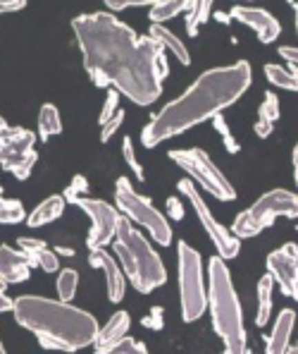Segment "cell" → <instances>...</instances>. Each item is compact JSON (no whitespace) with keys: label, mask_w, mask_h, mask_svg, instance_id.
Here are the masks:
<instances>
[{"label":"cell","mask_w":298,"mask_h":354,"mask_svg":"<svg viewBox=\"0 0 298 354\" xmlns=\"http://www.w3.org/2000/svg\"><path fill=\"white\" fill-rule=\"evenodd\" d=\"M72 31L93 84L115 88L136 106L158 101L165 77L170 75L165 48L158 41L139 36L108 10L74 17Z\"/></svg>","instance_id":"cell-1"},{"label":"cell","mask_w":298,"mask_h":354,"mask_svg":"<svg viewBox=\"0 0 298 354\" xmlns=\"http://www.w3.org/2000/svg\"><path fill=\"white\" fill-rule=\"evenodd\" d=\"M248 86L250 65L246 60L203 72L181 96L165 103L160 113H155L146 122V127L141 129V144L146 149H155L167 139L179 137L206 120L222 115L224 108L237 103L248 91Z\"/></svg>","instance_id":"cell-2"},{"label":"cell","mask_w":298,"mask_h":354,"mask_svg":"<svg viewBox=\"0 0 298 354\" xmlns=\"http://www.w3.org/2000/svg\"><path fill=\"white\" fill-rule=\"evenodd\" d=\"M14 321L39 337L46 350L77 352L98 340V321L79 306L39 295H22L12 306Z\"/></svg>","instance_id":"cell-3"},{"label":"cell","mask_w":298,"mask_h":354,"mask_svg":"<svg viewBox=\"0 0 298 354\" xmlns=\"http://www.w3.org/2000/svg\"><path fill=\"white\" fill-rule=\"evenodd\" d=\"M208 311L212 328L224 342V354H248L241 301L234 290L227 263L217 254L208 263Z\"/></svg>","instance_id":"cell-4"},{"label":"cell","mask_w":298,"mask_h":354,"mask_svg":"<svg viewBox=\"0 0 298 354\" xmlns=\"http://www.w3.org/2000/svg\"><path fill=\"white\" fill-rule=\"evenodd\" d=\"M112 249L115 259H117L124 275H127V283L132 285L136 292L150 295L153 290L163 288L167 283V268L163 259H160V254L143 237V232L124 216L117 225Z\"/></svg>","instance_id":"cell-5"},{"label":"cell","mask_w":298,"mask_h":354,"mask_svg":"<svg viewBox=\"0 0 298 354\" xmlns=\"http://www.w3.org/2000/svg\"><path fill=\"white\" fill-rule=\"evenodd\" d=\"M177 275H179L181 319L193 324L208 311V280L203 273L201 254L184 239L177 244Z\"/></svg>","instance_id":"cell-6"},{"label":"cell","mask_w":298,"mask_h":354,"mask_svg":"<svg viewBox=\"0 0 298 354\" xmlns=\"http://www.w3.org/2000/svg\"><path fill=\"white\" fill-rule=\"evenodd\" d=\"M277 218H298V194L289 189L265 192L250 208L234 218L232 232L239 239H248L268 230Z\"/></svg>","instance_id":"cell-7"},{"label":"cell","mask_w":298,"mask_h":354,"mask_svg":"<svg viewBox=\"0 0 298 354\" xmlns=\"http://www.w3.org/2000/svg\"><path fill=\"white\" fill-rule=\"evenodd\" d=\"M115 206H117L119 213H124L127 221L143 227L160 247L172 244V225L167 223L165 213H160L148 196L139 194L132 182H129V177H119L115 182Z\"/></svg>","instance_id":"cell-8"},{"label":"cell","mask_w":298,"mask_h":354,"mask_svg":"<svg viewBox=\"0 0 298 354\" xmlns=\"http://www.w3.org/2000/svg\"><path fill=\"white\" fill-rule=\"evenodd\" d=\"M170 160L181 168L196 187L206 189L217 201H232L237 199V189L232 182L224 177L222 170L210 160V156L203 149H170Z\"/></svg>","instance_id":"cell-9"},{"label":"cell","mask_w":298,"mask_h":354,"mask_svg":"<svg viewBox=\"0 0 298 354\" xmlns=\"http://www.w3.org/2000/svg\"><path fill=\"white\" fill-rule=\"evenodd\" d=\"M177 187H179V192L184 194V199L193 206V213H196L198 223H201L203 230L208 232L210 242L215 244L217 257L222 259V261H232V259H237L239 252H241V239L234 235L232 230H227V227H224L222 223L212 216L210 208H208V204L203 201L198 187L193 185L189 177H186V180H179V185H177Z\"/></svg>","instance_id":"cell-10"},{"label":"cell","mask_w":298,"mask_h":354,"mask_svg":"<svg viewBox=\"0 0 298 354\" xmlns=\"http://www.w3.org/2000/svg\"><path fill=\"white\" fill-rule=\"evenodd\" d=\"M39 153H36V134L24 127H10L0 134V168L14 175L17 180H27L34 170Z\"/></svg>","instance_id":"cell-11"},{"label":"cell","mask_w":298,"mask_h":354,"mask_svg":"<svg viewBox=\"0 0 298 354\" xmlns=\"http://www.w3.org/2000/svg\"><path fill=\"white\" fill-rule=\"evenodd\" d=\"M77 206L91 218V230L86 237L88 252H98V249H106L108 244L115 242L117 235V225L122 221V213L117 211V206H110L103 199H91V196H83L77 201Z\"/></svg>","instance_id":"cell-12"},{"label":"cell","mask_w":298,"mask_h":354,"mask_svg":"<svg viewBox=\"0 0 298 354\" xmlns=\"http://www.w3.org/2000/svg\"><path fill=\"white\" fill-rule=\"evenodd\" d=\"M268 273L279 285L281 295L298 299V247L294 242L281 244L268 254Z\"/></svg>","instance_id":"cell-13"},{"label":"cell","mask_w":298,"mask_h":354,"mask_svg":"<svg viewBox=\"0 0 298 354\" xmlns=\"http://www.w3.org/2000/svg\"><path fill=\"white\" fill-rule=\"evenodd\" d=\"M232 19L246 24L248 29L255 31L260 44H275L281 34V24L279 19L275 17L272 12H268L265 8H253V5H234L232 8Z\"/></svg>","instance_id":"cell-14"},{"label":"cell","mask_w":298,"mask_h":354,"mask_svg":"<svg viewBox=\"0 0 298 354\" xmlns=\"http://www.w3.org/2000/svg\"><path fill=\"white\" fill-rule=\"evenodd\" d=\"M88 263H91V268L103 270V275H106L108 299L115 301V304L122 301L124 295H127V275H124L117 259H115L112 254H108L106 249H98V252L88 254Z\"/></svg>","instance_id":"cell-15"},{"label":"cell","mask_w":298,"mask_h":354,"mask_svg":"<svg viewBox=\"0 0 298 354\" xmlns=\"http://www.w3.org/2000/svg\"><path fill=\"white\" fill-rule=\"evenodd\" d=\"M19 249L27 257V261L31 268H41L46 273H60V259H57V252L50 249L43 239L36 237H19L17 239Z\"/></svg>","instance_id":"cell-16"},{"label":"cell","mask_w":298,"mask_h":354,"mask_svg":"<svg viewBox=\"0 0 298 354\" xmlns=\"http://www.w3.org/2000/svg\"><path fill=\"white\" fill-rule=\"evenodd\" d=\"M31 275V266L22 249H12L8 244L0 247V280L5 285H19L27 283Z\"/></svg>","instance_id":"cell-17"},{"label":"cell","mask_w":298,"mask_h":354,"mask_svg":"<svg viewBox=\"0 0 298 354\" xmlns=\"http://www.w3.org/2000/svg\"><path fill=\"white\" fill-rule=\"evenodd\" d=\"M296 324V311L294 309H281L275 319V328H272L268 345H265V354H289L291 350V333H294Z\"/></svg>","instance_id":"cell-18"},{"label":"cell","mask_w":298,"mask_h":354,"mask_svg":"<svg viewBox=\"0 0 298 354\" xmlns=\"http://www.w3.org/2000/svg\"><path fill=\"white\" fill-rule=\"evenodd\" d=\"M148 36H150V39L158 41V44L163 46L165 50H170V53L175 55V58L179 60L184 67L191 65V53H189V48H186V44L179 39V36L175 34V31L167 29L165 24H150Z\"/></svg>","instance_id":"cell-19"},{"label":"cell","mask_w":298,"mask_h":354,"mask_svg":"<svg viewBox=\"0 0 298 354\" xmlns=\"http://www.w3.org/2000/svg\"><path fill=\"white\" fill-rule=\"evenodd\" d=\"M65 206H67L65 196H62V194H50L48 199H43L39 206L34 208V211L29 213V216H27V225L29 227L48 225V223L57 221V218L65 213Z\"/></svg>","instance_id":"cell-20"},{"label":"cell","mask_w":298,"mask_h":354,"mask_svg":"<svg viewBox=\"0 0 298 354\" xmlns=\"http://www.w3.org/2000/svg\"><path fill=\"white\" fill-rule=\"evenodd\" d=\"M129 326H132V319H129L127 311H115L108 319V324L101 328V333H98L96 350H108L110 345H115V342H119L122 337H127Z\"/></svg>","instance_id":"cell-21"},{"label":"cell","mask_w":298,"mask_h":354,"mask_svg":"<svg viewBox=\"0 0 298 354\" xmlns=\"http://www.w3.org/2000/svg\"><path fill=\"white\" fill-rule=\"evenodd\" d=\"M279 120V98L275 91H265V98L258 108V120H255V134L260 139H268L275 129V122Z\"/></svg>","instance_id":"cell-22"},{"label":"cell","mask_w":298,"mask_h":354,"mask_svg":"<svg viewBox=\"0 0 298 354\" xmlns=\"http://www.w3.org/2000/svg\"><path fill=\"white\" fill-rule=\"evenodd\" d=\"M60 132H62L60 111H57V106H53V103H43L39 111V139L41 142H50Z\"/></svg>","instance_id":"cell-23"},{"label":"cell","mask_w":298,"mask_h":354,"mask_svg":"<svg viewBox=\"0 0 298 354\" xmlns=\"http://www.w3.org/2000/svg\"><path fill=\"white\" fill-rule=\"evenodd\" d=\"M272 297H275V278L265 273L258 280V314H255V326L263 328L270 321L272 314Z\"/></svg>","instance_id":"cell-24"},{"label":"cell","mask_w":298,"mask_h":354,"mask_svg":"<svg viewBox=\"0 0 298 354\" xmlns=\"http://www.w3.org/2000/svg\"><path fill=\"white\" fill-rule=\"evenodd\" d=\"M189 5H191V0H160V3H153L148 8L150 24H165L167 19L186 12Z\"/></svg>","instance_id":"cell-25"},{"label":"cell","mask_w":298,"mask_h":354,"mask_svg":"<svg viewBox=\"0 0 298 354\" xmlns=\"http://www.w3.org/2000/svg\"><path fill=\"white\" fill-rule=\"evenodd\" d=\"M212 15V3H208V0H191L189 10H186V34L189 36H198V29L203 27V24L210 19Z\"/></svg>","instance_id":"cell-26"},{"label":"cell","mask_w":298,"mask_h":354,"mask_svg":"<svg viewBox=\"0 0 298 354\" xmlns=\"http://www.w3.org/2000/svg\"><path fill=\"white\" fill-rule=\"evenodd\" d=\"M265 77H268V82L272 86L298 93V80L291 75L289 67H281V65H275V62H268V65H265Z\"/></svg>","instance_id":"cell-27"},{"label":"cell","mask_w":298,"mask_h":354,"mask_svg":"<svg viewBox=\"0 0 298 354\" xmlns=\"http://www.w3.org/2000/svg\"><path fill=\"white\" fill-rule=\"evenodd\" d=\"M27 221V211H24L19 199H8L0 187V223L3 225H17V223Z\"/></svg>","instance_id":"cell-28"},{"label":"cell","mask_w":298,"mask_h":354,"mask_svg":"<svg viewBox=\"0 0 298 354\" xmlns=\"http://www.w3.org/2000/svg\"><path fill=\"white\" fill-rule=\"evenodd\" d=\"M57 299L65 301V304H70L72 299L77 297V288H79V273H77L74 268H62L60 273H57Z\"/></svg>","instance_id":"cell-29"},{"label":"cell","mask_w":298,"mask_h":354,"mask_svg":"<svg viewBox=\"0 0 298 354\" xmlns=\"http://www.w3.org/2000/svg\"><path fill=\"white\" fill-rule=\"evenodd\" d=\"M96 354H150V352L143 342H139L127 335L119 342H115V345H110L108 350H96Z\"/></svg>","instance_id":"cell-30"},{"label":"cell","mask_w":298,"mask_h":354,"mask_svg":"<svg viewBox=\"0 0 298 354\" xmlns=\"http://www.w3.org/2000/svg\"><path fill=\"white\" fill-rule=\"evenodd\" d=\"M122 158H124V163L132 168V173H134L136 180L143 182L146 173H143V165H141L139 158H136V149H134V139L132 137H124L122 139Z\"/></svg>","instance_id":"cell-31"},{"label":"cell","mask_w":298,"mask_h":354,"mask_svg":"<svg viewBox=\"0 0 298 354\" xmlns=\"http://www.w3.org/2000/svg\"><path fill=\"white\" fill-rule=\"evenodd\" d=\"M212 127H215V132L222 137V144H224V149L229 151V153H239L241 151V144L234 139V134H232V129H229V124H227V120H224V115H217V118H212Z\"/></svg>","instance_id":"cell-32"},{"label":"cell","mask_w":298,"mask_h":354,"mask_svg":"<svg viewBox=\"0 0 298 354\" xmlns=\"http://www.w3.org/2000/svg\"><path fill=\"white\" fill-rule=\"evenodd\" d=\"M86 192H88V180L83 175H74L72 177V182H70V187H65V201L67 204H74L77 206V201L83 199L86 196Z\"/></svg>","instance_id":"cell-33"},{"label":"cell","mask_w":298,"mask_h":354,"mask_svg":"<svg viewBox=\"0 0 298 354\" xmlns=\"http://www.w3.org/2000/svg\"><path fill=\"white\" fill-rule=\"evenodd\" d=\"M117 111H119V93L115 91V88H108L106 103H103V111H101V115H98V124L103 127L108 120H112L117 115Z\"/></svg>","instance_id":"cell-34"},{"label":"cell","mask_w":298,"mask_h":354,"mask_svg":"<svg viewBox=\"0 0 298 354\" xmlns=\"http://www.w3.org/2000/svg\"><path fill=\"white\" fill-rule=\"evenodd\" d=\"M163 316H165L163 306H153V309H150L148 314H146L143 319H141V326L148 328V330H163V328H165Z\"/></svg>","instance_id":"cell-35"},{"label":"cell","mask_w":298,"mask_h":354,"mask_svg":"<svg viewBox=\"0 0 298 354\" xmlns=\"http://www.w3.org/2000/svg\"><path fill=\"white\" fill-rule=\"evenodd\" d=\"M122 122H124V111L119 108L117 115H115L112 120H108V122L101 127V142H103V144H108L110 139H112L115 134H117V129L122 127Z\"/></svg>","instance_id":"cell-36"},{"label":"cell","mask_w":298,"mask_h":354,"mask_svg":"<svg viewBox=\"0 0 298 354\" xmlns=\"http://www.w3.org/2000/svg\"><path fill=\"white\" fill-rule=\"evenodd\" d=\"M153 3H146V0H108L106 8L108 12H124V10L129 8H150Z\"/></svg>","instance_id":"cell-37"},{"label":"cell","mask_w":298,"mask_h":354,"mask_svg":"<svg viewBox=\"0 0 298 354\" xmlns=\"http://www.w3.org/2000/svg\"><path fill=\"white\" fill-rule=\"evenodd\" d=\"M167 213H170L172 221H181L184 218V206H181L179 196H170L167 199Z\"/></svg>","instance_id":"cell-38"},{"label":"cell","mask_w":298,"mask_h":354,"mask_svg":"<svg viewBox=\"0 0 298 354\" xmlns=\"http://www.w3.org/2000/svg\"><path fill=\"white\" fill-rule=\"evenodd\" d=\"M27 8L24 0H0V15H8V12H17V10Z\"/></svg>","instance_id":"cell-39"},{"label":"cell","mask_w":298,"mask_h":354,"mask_svg":"<svg viewBox=\"0 0 298 354\" xmlns=\"http://www.w3.org/2000/svg\"><path fill=\"white\" fill-rule=\"evenodd\" d=\"M279 55L289 62V65H298V46H281Z\"/></svg>","instance_id":"cell-40"},{"label":"cell","mask_w":298,"mask_h":354,"mask_svg":"<svg viewBox=\"0 0 298 354\" xmlns=\"http://www.w3.org/2000/svg\"><path fill=\"white\" fill-rule=\"evenodd\" d=\"M5 288H8V285L0 280V314H5V311H12V306H14V299H10V297L5 295Z\"/></svg>","instance_id":"cell-41"},{"label":"cell","mask_w":298,"mask_h":354,"mask_svg":"<svg viewBox=\"0 0 298 354\" xmlns=\"http://www.w3.org/2000/svg\"><path fill=\"white\" fill-rule=\"evenodd\" d=\"M212 17H215L217 22H222V24H229V22H232V15H229V12H222V10L212 12Z\"/></svg>","instance_id":"cell-42"},{"label":"cell","mask_w":298,"mask_h":354,"mask_svg":"<svg viewBox=\"0 0 298 354\" xmlns=\"http://www.w3.org/2000/svg\"><path fill=\"white\" fill-rule=\"evenodd\" d=\"M291 160H294V180L298 185V144L294 147V153H291Z\"/></svg>","instance_id":"cell-43"},{"label":"cell","mask_w":298,"mask_h":354,"mask_svg":"<svg viewBox=\"0 0 298 354\" xmlns=\"http://www.w3.org/2000/svg\"><path fill=\"white\" fill-rule=\"evenodd\" d=\"M8 129H10V124H8V120H5L3 115H0V134H3V132H8Z\"/></svg>","instance_id":"cell-44"},{"label":"cell","mask_w":298,"mask_h":354,"mask_svg":"<svg viewBox=\"0 0 298 354\" xmlns=\"http://www.w3.org/2000/svg\"><path fill=\"white\" fill-rule=\"evenodd\" d=\"M291 8H294V12H296V34H298V3H291Z\"/></svg>","instance_id":"cell-45"},{"label":"cell","mask_w":298,"mask_h":354,"mask_svg":"<svg viewBox=\"0 0 298 354\" xmlns=\"http://www.w3.org/2000/svg\"><path fill=\"white\" fill-rule=\"evenodd\" d=\"M289 70H291V75H294L296 80H298V65H289Z\"/></svg>","instance_id":"cell-46"},{"label":"cell","mask_w":298,"mask_h":354,"mask_svg":"<svg viewBox=\"0 0 298 354\" xmlns=\"http://www.w3.org/2000/svg\"><path fill=\"white\" fill-rule=\"evenodd\" d=\"M289 354H298V345H294V347H291V350H289Z\"/></svg>","instance_id":"cell-47"},{"label":"cell","mask_w":298,"mask_h":354,"mask_svg":"<svg viewBox=\"0 0 298 354\" xmlns=\"http://www.w3.org/2000/svg\"><path fill=\"white\" fill-rule=\"evenodd\" d=\"M0 354H8V350L3 347V340H0Z\"/></svg>","instance_id":"cell-48"}]
</instances>
